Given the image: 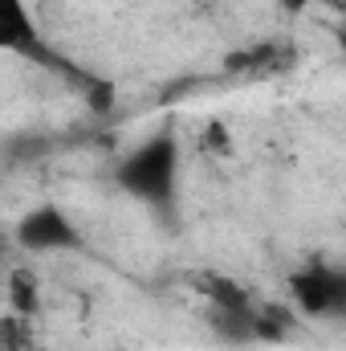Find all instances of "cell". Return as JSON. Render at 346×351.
<instances>
[{
    "mask_svg": "<svg viewBox=\"0 0 346 351\" xmlns=\"http://www.w3.org/2000/svg\"><path fill=\"white\" fill-rule=\"evenodd\" d=\"M114 184L147 208H172L179 192V139L172 131L147 135L139 147H131L118 160Z\"/></svg>",
    "mask_w": 346,
    "mask_h": 351,
    "instance_id": "obj_1",
    "label": "cell"
},
{
    "mask_svg": "<svg viewBox=\"0 0 346 351\" xmlns=\"http://www.w3.org/2000/svg\"><path fill=\"white\" fill-rule=\"evenodd\" d=\"M289 294L302 319H346V265L310 258L289 274Z\"/></svg>",
    "mask_w": 346,
    "mask_h": 351,
    "instance_id": "obj_2",
    "label": "cell"
},
{
    "mask_svg": "<svg viewBox=\"0 0 346 351\" xmlns=\"http://www.w3.org/2000/svg\"><path fill=\"white\" fill-rule=\"evenodd\" d=\"M16 245L25 254H74L82 250V229L74 225V217L62 204H37L16 221Z\"/></svg>",
    "mask_w": 346,
    "mask_h": 351,
    "instance_id": "obj_3",
    "label": "cell"
},
{
    "mask_svg": "<svg viewBox=\"0 0 346 351\" xmlns=\"http://www.w3.org/2000/svg\"><path fill=\"white\" fill-rule=\"evenodd\" d=\"M0 49H8V53H16V58H29V62H37V66L70 70V62H62V58L45 45V37H41V29L33 25V12L25 8V0H8V8H4V16H0Z\"/></svg>",
    "mask_w": 346,
    "mask_h": 351,
    "instance_id": "obj_4",
    "label": "cell"
},
{
    "mask_svg": "<svg viewBox=\"0 0 346 351\" xmlns=\"http://www.w3.org/2000/svg\"><path fill=\"white\" fill-rule=\"evenodd\" d=\"M200 290H204L208 306H220V311H257V306H261L257 298L241 286V282H232L228 274H216V269H208V274H204Z\"/></svg>",
    "mask_w": 346,
    "mask_h": 351,
    "instance_id": "obj_5",
    "label": "cell"
},
{
    "mask_svg": "<svg viewBox=\"0 0 346 351\" xmlns=\"http://www.w3.org/2000/svg\"><path fill=\"white\" fill-rule=\"evenodd\" d=\"M8 306H12V315H37L41 290H37V278L33 274L12 269V278H8Z\"/></svg>",
    "mask_w": 346,
    "mask_h": 351,
    "instance_id": "obj_6",
    "label": "cell"
},
{
    "mask_svg": "<svg viewBox=\"0 0 346 351\" xmlns=\"http://www.w3.org/2000/svg\"><path fill=\"white\" fill-rule=\"evenodd\" d=\"M200 147L212 152V156H232V131L224 123H208L204 135H200Z\"/></svg>",
    "mask_w": 346,
    "mask_h": 351,
    "instance_id": "obj_7",
    "label": "cell"
},
{
    "mask_svg": "<svg viewBox=\"0 0 346 351\" xmlns=\"http://www.w3.org/2000/svg\"><path fill=\"white\" fill-rule=\"evenodd\" d=\"M86 102L94 110H110V106H114V82H106V78H86Z\"/></svg>",
    "mask_w": 346,
    "mask_h": 351,
    "instance_id": "obj_8",
    "label": "cell"
},
{
    "mask_svg": "<svg viewBox=\"0 0 346 351\" xmlns=\"http://www.w3.org/2000/svg\"><path fill=\"white\" fill-rule=\"evenodd\" d=\"M338 49H343V58H346V25L338 29Z\"/></svg>",
    "mask_w": 346,
    "mask_h": 351,
    "instance_id": "obj_9",
    "label": "cell"
},
{
    "mask_svg": "<svg viewBox=\"0 0 346 351\" xmlns=\"http://www.w3.org/2000/svg\"><path fill=\"white\" fill-rule=\"evenodd\" d=\"M179 4H204V0H179Z\"/></svg>",
    "mask_w": 346,
    "mask_h": 351,
    "instance_id": "obj_10",
    "label": "cell"
}]
</instances>
